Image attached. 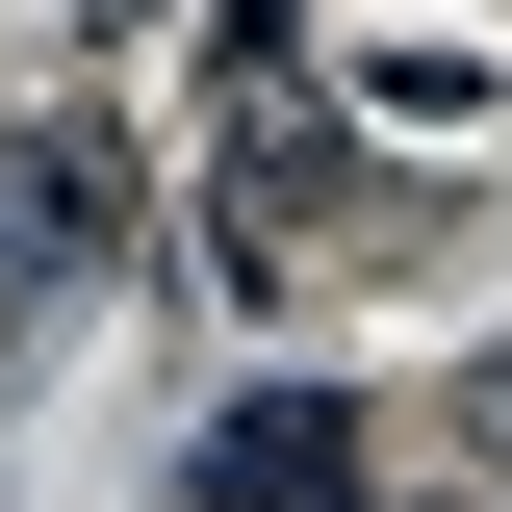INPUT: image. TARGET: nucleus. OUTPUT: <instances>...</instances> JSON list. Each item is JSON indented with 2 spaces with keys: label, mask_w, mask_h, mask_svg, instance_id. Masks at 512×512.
<instances>
[{
  "label": "nucleus",
  "mask_w": 512,
  "mask_h": 512,
  "mask_svg": "<svg viewBox=\"0 0 512 512\" xmlns=\"http://www.w3.org/2000/svg\"><path fill=\"white\" fill-rule=\"evenodd\" d=\"M103 26H180V0H103Z\"/></svg>",
  "instance_id": "nucleus-5"
},
{
  "label": "nucleus",
  "mask_w": 512,
  "mask_h": 512,
  "mask_svg": "<svg viewBox=\"0 0 512 512\" xmlns=\"http://www.w3.org/2000/svg\"><path fill=\"white\" fill-rule=\"evenodd\" d=\"M359 487H384L359 384H256V410H205V461H180V512H359Z\"/></svg>",
  "instance_id": "nucleus-2"
},
{
  "label": "nucleus",
  "mask_w": 512,
  "mask_h": 512,
  "mask_svg": "<svg viewBox=\"0 0 512 512\" xmlns=\"http://www.w3.org/2000/svg\"><path fill=\"white\" fill-rule=\"evenodd\" d=\"M461 487H487V512H512V359H487V384H461Z\"/></svg>",
  "instance_id": "nucleus-4"
},
{
  "label": "nucleus",
  "mask_w": 512,
  "mask_h": 512,
  "mask_svg": "<svg viewBox=\"0 0 512 512\" xmlns=\"http://www.w3.org/2000/svg\"><path fill=\"white\" fill-rule=\"evenodd\" d=\"M128 231H154V180H128L103 103H0V333H52L128 282Z\"/></svg>",
  "instance_id": "nucleus-1"
},
{
  "label": "nucleus",
  "mask_w": 512,
  "mask_h": 512,
  "mask_svg": "<svg viewBox=\"0 0 512 512\" xmlns=\"http://www.w3.org/2000/svg\"><path fill=\"white\" fill-rule=\"evenodd\" d=\"M333 103H359L384 154H487V103H512V77H487V52H359Z\"/></svg>",
  "instance_id": "nucleus-3"
}]
</instances>
